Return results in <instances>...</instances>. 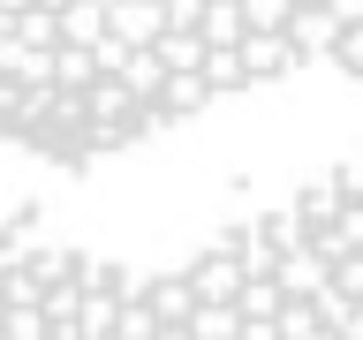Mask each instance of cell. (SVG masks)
I'll return each instance as SVG.
<instances>
[{
  "label": "cell",
  "mask_w": 363,
  "mask_h": 340,
  "mask_svg": "<svg viewBox=\"0 0 363 340\" xmlns=\"http://www.w3.org/2000/svg\"><path fill=\"white\" fill-rule=\"evenodd\" d=\"M295 76H363V0H0V144L61 166Z\"/></svg>",
  "instance_id": "6da1fadb"
},
{
  "label": "cell",
  "mask_w": 363,
  "mask_h": 340,
  "mask_svg": "<svg viewBox=\"0 0 363 340\" xmlns=\"http://www.w3.org/2000/svg\"><path fill=\"white\" fill-rule=\"evenodd\" d=\"M0 340H363V159L174 257H0Z\"/></svg>",
  "instance_id": "7a4b0ae2"
}]
</instances>
